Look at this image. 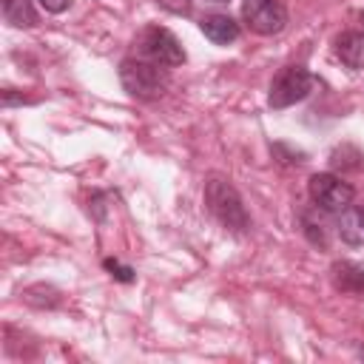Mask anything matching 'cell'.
Segmentation results:
<instances>
[{
    "label": "cell",
    "instance_id": "obj_1",
    "mask_svg": "<svg viewBox=\"0 0 364 364\" xmlns=\"http://www.w3.org/2000/svg\"><path fill=\"white\" fill-rule=\"evenodd\" d=\"M205 202H208V210L216 216V222L222 228H228L233 233H245L250 228V216L245 210V202L228 179L210 176L205 182Z\"/></svg>",
    "mask_w": 364,
    "mask_h": 364
},
{
    "label": "cell",
    "instance_id": "obj_17",
    "mask_svg": "<svg viewBox=\"0 0 364 364\" xmlns=\"http://www.w3.org/2000/svg\"><path fill=\"white\" fill-rule=\"evenodd\" d=\"M213 3H228V0H213Z\"/></svg>",
    "mask_w": 364,
    "mask_h": 364
},
{
    "label": "cell",
    "instance_id": "obj_10",
    "mask_svg": "<svg viewBox=\"0 0 364 364\" xmlns=\"http://www.w3.org/2000/svg\"><path fill=\"white\" fill-rule=\"evenodd\" d=\"M199 28L216 46H228V43H233L239 37V23L233 17H228V14H208V17H202Z\"/></svg>",
    "mask_w": 364,
    "mask_h": 364
},
{
    "label": "cell",
    "instance_id": "obj_5",
    "mask_svg": "<svg viewBox=\"0 0 364 364\" xmlns=\"http://www.w3.org/2000/svg\"><path fill=\"white\" fill-rule=\"evenodd\" d=\"M307 193L313 199V205H318L327 213H341L344 208L353 205V185H347L341 176L336 173H313L307 182Z\"/></svg>",
    "mask_w": 364,
    "mask_h": 364
},
{
    "label": "cell",
    "instance_id": "obj_3",
    "mask_svg": "<svg viewBox=\"0 0 364 364\" xmlns=\"http://www.w3.org/2000/svg\"><path fill=\"white\" fill-rule=\"evenodd\" d=\"M134 48H136V57L142 60H151V63H159V65H182L185 63V48L182 43L162 26H148L139 31V37L134 40Z\"/></svg>",
    "mask_w": 364,
    "mask_h": 364
},
{
    "label": "cell",
    "instance_id": "obj_13",
    "mask_svg": "<svg viewBox=\"0 0 364 364\" xmlns=\"http://www.w3.org/2000/svg\"><path fill=\"white\" fill-rule=\"evenodd\" d=\"M105 267H108L111 276H117L119 282H134V270H131V267H122V264L114 262V259H105Z\"/></svg>",
    "mask_w": 364,
    "mask_h": 364
},
{
    "label": "cell",
    "instance_id": "obj_8",
    "mask_svg": "<svg viewBox=\"0 0 364 364\" xmlns=\"http://www.w3.org/2000/svg\"><path fill=\"white\" fill-rule=\"evenodd\" d=\"M336 233L344 245L350 247H358L364 245V208L361 205H350L338 213V222H336Z\"/></svg>",
    "mask_w": 364,
    "mask_h": 364
},
{
    "label": "cell",
    "instance_id": "obj_4",
    "mask_svg": "<svg viewBox=\"0 0 364 364\" xmlns=\"http://www.w3.org/2000/svg\"><path fill=\"white\" fill-rule=\"evenodd\" d=\"M313 82L316 80H313V74L304 65H284V68H279V74L270 82V94H267L270 108L282 111V108H290V105L301 102L313 91Z\"/></svg>",
    "mask_w": 364,
    "mask_h": 364
},
{
    "label": "cell",
    "instance_id": "obj_9",
    "mask_svg": "<svg viewBox=\"0 0 364 364\" xmlns=\"http://www.w3.org/2000/svg\"><path fill=\"white\" fill-rule=\"evenodd\" d=\"M327 210H321L318 205L313 208H304L299 213V222H301V233L307 236L310 245L316 247H327L330 245V228H327V219H324Z\"/></svg>",
    "mask_w": 364,
    "mask_h": 364
},
{
    "label": "cell",
    "instance_id": "obj_14",
    "mask_svg": "<svg viewBox=\"0 0 364 364\" xmlns=\"http://www.w3.org/2000/svg\"><path fill=\"white\" fill-rule=\"evenodd\" d=\"M156 3L168 11H173V14H188L191 6H193V0H156Z\"/></svg>",
    "mask_w": 364,
    "mask_h": 364
},
{
    "label": "cell",
    "instance_id": "obj_11",
    "mask_svg": "<svg viewBox=\"0 0 364 364\" xmlns=\"http://www.w3.org/2000/svg\"><path fill=\"white\" fill-rule=\"evenodd\" d=\"M336 54L347 68H364V31H344L336 37Z\"/></svg>",
    "mask_w": 364,
    "mask_h": 364
},
{
    "label": "cell",
    "instance_id": "obj_6",
    "mask_svg": "<svg viewBox=\"0 0 364 364\" xmlns=\"http://www.w3.org/2000/svg\"><path fill=\"white\" fill-rule=\"evenodd\" d=\"M242 20L253 34H279L287 23V9L282 0H242Z\"/></svg>",
    "mask_w": 364,
    "mask_h": 364
},
{
    "label": "cell",
    "instance_id": "obj_7",
    "mask_svg": "<svg viewBox=\"0 0 364 364\" xmlns=\"http://www.w3.org/2000/svg\"><path fill=\"white\" fill-rule=\"evenodd\" d=\"M330 279L336 290L347 296H364V267H358L355 262H333Z\"/></svg>",
    "mask_w": 364,
    "mask_h": 364
},
{
    "label": "cell",
    "instance_id": "obj_18",
    "mask_svg": "<svg viewBox=\"0 0 364 364\" xmlns=\"http://www.w3.org/2000/svg\"><path fill=\"white\" fill-rule=\"evenodd\" d=\"M361 23H364V14H361Z\"/></svg>",
    "mask_w": 364,
    "mask_h": 364
},
{
    "label": "cell",
    "instance_id": "obj_12",
    "mask_svg": "<svg viewBox=\"0 0 364 364\" xmlns=\"http://www.w3.org/2000/svg\"><path fill=\"white\" fill-rule=\"evenodd\" d=\"M3 17H6L9 26H17V28H31L40 20L31 0H6L3 3Z\"/></svg>",
    "mask_w": 364,
    "mask_h": 364
},
{
    "label": "cell",
    "instance_id": "obj_15",
    "mask_svg": "<svg viewBox=\"0 0 364 364\" xmlns=\"http://www.w3.org/2000/svg\"><path fill=\"white\" fill-rule=\"evenodd\" d=\"M68 3H71V0H40V6H43L46 11H51V14L65 11V9H68Z\"/></svg>",
    "mask_w": 364,
    "mask_h": 364
},
{
    "label": "cell",
    "instance_id": "obj_2",
    "mask_svg": "<svg viewBox=\"0 0 364 364\" xmlns=\"http://www.w3.org/2000/svg\"><path fill=\"white\" fill-rule=\"evenodd\" d=\"M119 82L122 88L136 97V100H159L168 91V71L159 63L142 60V57H128L119 63Z\"/></svg>",
    "mask_w": 364,
    "mask_h": 364
},
{
    "label": "cell",
    "instance_id": "obj_16",
    "mask_svg": "<svg viewBox=\"0 0 364 364\" xmlns=\"http://www.w3.org/2000/svg\"><path fill=\"white\" fill-rule=\"evenodd\" d=\"M358 355H361V358H364V350H358Z\"/></svg>",
    "mask_w": 364,
    "mask_h": 364
}]
</instances>
